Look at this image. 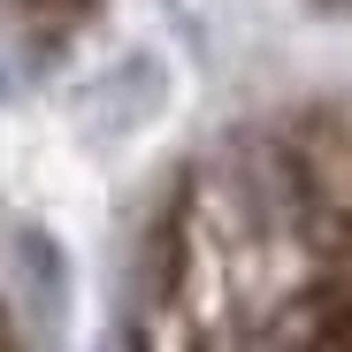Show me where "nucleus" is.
<instances>
[{"label":"nucleus","mask_w":352,"mask_h":352,"mask_svg":"<svg viewBox=\"0 0 352 352\" xmlns=\"http://www.w3.org/2000/svg\"><path fill=\"white\" fill-rule=\"evenodd\" d=\"M138 352H238V253L214 214V192H176L153 230Z\"/></svg>","instance_id":"nucleus-1"},{"label":"nucleus","mask_w":352,"mask_h":352,"mask_svg":"<svg viewBox=\"0 0 352 352\" xmlns=\"http://www.w3.org/2000/svg\"><path fill=\"white\" fill-rule=\"evenodd\" d=\"M276 176H283V207L299 245H314L337 276L352 268V115H299L283 138H276Z\"/></svg>","instance_id":"nucleus-2"},{"label":"nucleus","mask_w":352,"mask_h":352,"mask_svg":"<svg viewBox=\"0 0 352 352\" xmlns=\"http://www.w3.org/2000/svg\"><path fill=\"white\" fill-rule=\"evenodd\" d=\"M276 352H352V268L322 276L307 299L283 314Z\"/></svg>","instance_id":"nucleus-3"},{"label":"nucleus","mask_w":352,"mask_h":352,"mask_svg":"<svg viewBox=\"0 0 352 352\" xmlns=\"http://www.w3.org/2000/svg\"><path fill=\"white\" fill-rule=\"evenodd\" d=\"M8 8H23V16H46V23H69V16H85L92 0H8Z\"/></svg>","instance_id":"nucleus-4"},{"label":"nucleus","mask_w":352,"mask_h":352,"mask_svg":"<svg viewBox=\"0 0 352 352\" xmlns=\"http://www.w3.org/2000/svg\"><path fill=\"white\" fill-rule=\"evenodd\" d=\"M0 352H23V344H16V337H8V329H0Z\"/></svg>","instance_id":"nucleus-5"}]
</instances>
